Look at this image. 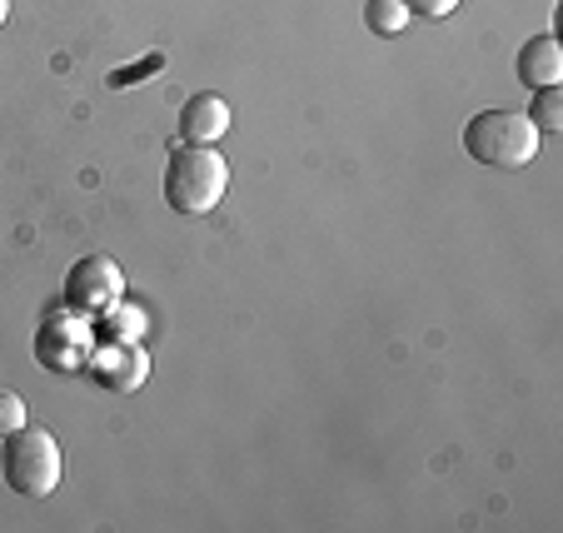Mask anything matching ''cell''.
<instances>
[{
  "instance_id": "cell-3",
  "label": "cell",
  "mask_w": 563,
  "mask_h": 533,
  "mask_svg": "<svg viewBox=\"0 0 563 533\" xmlns=\"http://www.w3.org/2000/svg\"><path fill=\"white\" fill-rule=\"evenodd\" d=\"M0 474L21 499H45L60 484V444L51 429H15L0 438Z\"/></svg>"
},
{
  "instance_id": "cell-8",
  "label": "cell",
  "mask_w": 563,
  "mask_h": 533,
  "mask_svg": "<svg viewBox=\"0 0 563 533\" xmlns=\"http://www.w3.org/2000/svg\"><path fill=\"white\" fill-rule=\"evenodd\" d=\"M519 80L523 86H559L563 80V51L553 35H533V41H523L519 51Z\"/></svg>"
},
{
  "instance_id": "cell-14",
  "label": "cell",
  "mask_w": 563,
  "mask_h": 533,
  "mask_svg": "<svg viewBox=\"0 0 563 533\" xmlns=\"http://www.w3.org/2000/svg\"><path fill=\"white\" fill-rule=\"evenodd\" d=\"M454 5H459V0H405V11L409 15H424V21H444Z\"/></svg>"
},
{
  "instance_id": "cell-12",
  "label": "cell",
  "mask_w": 563,
  "mask_h": 533,
  "mask_svg": "<svg viewBox=\"0 0 563 533\" xmlns=\"http://www.w3.org/2000/svg\"><path fill=\"white\" fill-rule=\"evenodd\" d=\"M159 70H165V55L155 51V55H145L140 65H120V70H110L106 86H110V90H125V86H140L145 75H159Z\"/></svg>"
},
{
  "instance_id": "cell-2",
  "label": "cell",
  "mask_w": 563,
  "mask_h": 533,
  "mask_svg": "<svg viewBox=\"0 0 563 533\" xmlns=\"http://www.w3.org/2000/svg\"><path fill=\"white\" fill-rule=\"evenodd\" d=\"M464 149L489 170H523L539 155V130L523 110H478L464 125Z\"/></svg>"
},
{
  "instance_id": "cell-13",
  "label": "cell",
  "mask_w": 563,
  "mask_h": 533,
  "mask_svg": "<svg viewBox=\"0 0 563 533\" xmlns=\"http://www.w3.org/2000/svg\"><path fill=\"white\" fill-rule=\"evenodd\" d=\"M25 429V399L11 395V389H0V438Z\"/></svg>"
},
{
  "instance_id": "cell-7",
  "label": "cell",
  "mask_w": 563,
  "mask_h": 533,
  "mask_svg": "<svg viewBox=\"0 0 563 533\" xmlns=\"http://www.w3.org/2000/svg\"><path fill=\"white\" fill-rule=\"evenodd\" d=\"M224 130H230V100L224 96L200 90V96L185 100V110H180V140L185 145H214Z\"/></svg>"
},
{
  "instance_id": "cell-4",
  "label": "cell",
  "mask_w": 563,
  "mask_h": 533,
  "mask_svg": "<svg viewBox=\"0 0 563 533\" xmlns=\"http://www.w3.org/2000/svg\"><path fill=\"white\" fill-rule=\"evenodd\" d=\"M90 354H96V330H90V314L80 310H55L45 314V324L35 330V359L45 364V369H60V374H75L86 369Z\"/></svg>"
},
{
  "instance_id": "cell-15",
  "label": "cell",
  "mask_w": 563,
  "mask_h": 533,
  "mask_svg": "<svg viewBox=\"0 0 563 533\" xmlns=\"http://www.w3.org/2000/svg\"><path fill=\"white\" fill-rule=\"evenodd\" d=\"M5 15H11V0H0V25H5Z\"/></svg>"
},
{
  "instance_id": "cell-1",
  "label": "cell",
  "mask_w": 563,
  "mask_h": 533,
  "mask_svg": "<svg viewBox=\"0 0 563 533\" xmlns=\"http://www.w3.org/2000/svg\"><path fill=\"white\" fill-rule=\"evenodd\" d=\"M230 190V165L210 145H180L165 155V204L180 214H210Z\"/></svg>"
},
{
  "instance_id": "cell-9",
  "label": "cell",
  "mask_w": 563,
  "mask_h": 533,
  "mask_svg": "<svg viewBox=\"0 0 563 533\" xmlns=\"http://www.w3.org/2000/svg\"><path fill=\"white\" fill-rule=\"evenodd\" d=\"M364 25H369L374 35H399L409 25V11H405V0H364Z\"/></svg>"
},
{
  "instance_id": "cell-5",
  "label": "cell",
  "mask_w": 563,
  "mask_h": 533,
  "mask_svg": "<svg viewBox=\"0 0 563 533\" xmlns=\"http://www.w3.org/2000/svg\"><path fill=\"white\" fill-rule=\"evenodd\" d=\"M120 295H125V275L110 255L75 259L70 275H65V304L80 314H106L110 304H120Z\"/></svg>"
},
{
  "instance_id": "cell-10",
  "label": "cell",
  "mask_w": 563,
  "mask_h": 533,
  "mask_svg": "<svg viewBox=\"0 0 563 533\" xmlns=\"http://www.w3.org/2000/svg\"><path fill=\"white\" fill-rule=\"evenodd\" d=\"M529 120H533V130H559L563 125V90L559 86H539V96H533V106H529Z\"/></svg>"
},
{
  "instance_id": "cell-6",
  "label": "cell",
  "mask_w": 563,
  "mask_h": 533,
  "mask_svg": "<svg viewBox=\"0 0 563 533\" xmlns=\"http://www.w3.org/2000/svg\"><path fill=\"white\" fill-rule=\"evenodd\" d=\"M86 369L100 389H110V395H135V389L150 379V359L135 340H106L96 354H90Z\"/></svg>"
},
{
  "instance_id": "cell-11",
  "label": "cell",
  "mask_w": 563,
  "mask_h": 533,
  "mask_svg": "<svg viewBox=\"0 0 563 533\" xmlns=\"http://www.w3.org/2000/svg\"><path fill=\"white\" fill-rule=\"evenodd\" d=\"M145 334V314L135 304H110L106 310V340H140Z\"/></svg>"
}]
</instances>
